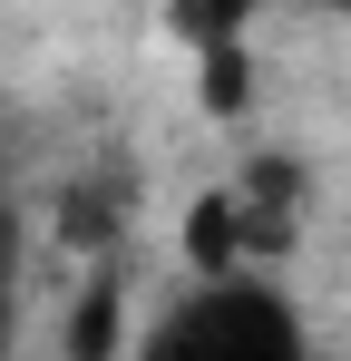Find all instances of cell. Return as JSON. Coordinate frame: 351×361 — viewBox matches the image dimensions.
Returning a JSON list of instances; mask_svg holds the SVG:
<instances>
[{
    "label": "cell",
    "mask_w": 351,
    "mask_h": 361,
    "mask_svg": "<svg viewBox=\"0 0 351 361\" xmlns=\"http://www.w3.org/2000/svg\"><path fill=\"white\" fill-rule=\"evenodd\" d=\"M302 205H312V166H302L292 147H254L225 176V215H234V244H244V274H264V264L292 254Z\"/></svg>",
    "instance_id": "obj_2"
},
{
    "label": "cell",
    "mask_w": 351,
    "mask_h": 361,
    "mask_svg": "<svg viewBox=\"0 0 351 361\" xmlns=\"http://www.w3.org/2000/svg\"><path fill=\"white\" fill-rule=\"evenodd\" d=\"M58 352H68V361H127V283H117V264H98L88 293L68 302Z\"/></svg>",
    "instance_id": "obj_5"
},
{
    "label": "cell",
    "mask_w": 351,
    "mask_h": 361,
    "mask_svg": "<svg viewBox=\"0 0 351 361\" xmlns=\"http://www.w3.org/2000/svg\"><path fill=\"white\" fill-rule=\"evenodd\" d=\"M166 30L195 49V98H205V118H244V108H254V49H244V10H176Z\"/></svg>",
    "instance_id": "obj_3"
},
{
    "label": "cell",
    "mask_w": 351,
    "mask_h": 361,
    "mask_svg": "<svg viewBox=\"0 0 351 361\" xmlns=\"http://www.w3.org/2000/svg\"><path fill=\"white\" fill-rule=\"evenodd\" d=\"M20 244H30V215H20V185L0 176V293H20Z\"/></svg>",
    "instance_id": "obj_6"
},
{
    "label": "cell",
    "mask_w": 351,
    "mask_h": 361,
    "mask_svg": "<svg viewBox=\"0 0 351 361\" xmlns=\"http://www.w3.org/2000/svg\"><path fill=\"white\" fill-rule=\"evenodd\" d=\"M127 361H312V332L273 274H234V283H195Z\"/></svg>",
    "instance_id": "obj_1"
},
{
    "label": "cell",
    "mask_w": 351,
    "mask_h": 361,
    "mask_svg": "<svg viewBox=\"0 0 351 361\" xmlns=\"http://www.w3.org/2000/svg\"><path fill=\"white\" fill-rule=\"evenodd\" d=\"M127 195H137V176H127V166H88V176H68V185H58V244H68V254H98V264H117Z\"/></svg>",
    "instance_id": "obj_4"
},
{
    "label": "cell",
    "mask_w": 351,
    "mask_h": 361,
    "mask_svg": "<svg viewBox=\"0 0 351 361\" xmlns=\"http://www.w3.org/2000/svg\"><path fill=\"white\" fill-rule=\"evenodd\" d=\"M10 137H20V127H10V98H0V176H10Z\"/></svg>",
    "instance_id": "obj_7"
}]
</instances>
